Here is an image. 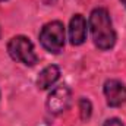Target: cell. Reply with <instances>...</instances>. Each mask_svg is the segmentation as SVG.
Here are the masks:
<instances>
[{
	"label": "cell",
	"mask_w": 126,
	"mask_h": 126,
	"mask_svg": "<svg viewBox=\"0 0 126 126\" xmlns=\"http://www.w3.org/2000/svg\"><path fill=\"white\" fill-rule=\"evenodd\" d=\"M104 126H125L119 119H109L106 123H104Z\"/></svg>",
	"instance_id": "9"
},
{
	"label": "cell",
	"mask_w": 126,
	"mask_h": 126,
	"mask_svg": "<svg viewBox=\"0 0 126 126\" xmlns=\"http://www.w3.org/2000/svg\"><path fill=\"white\" fill-rule=\"evenodd\" d=\"M120 1H122V3H123V4L126 6V0H120Z\"/></svg>",
	"instance_id": "11"
},
{
	"label": "cell",
	"mask_w": 126,
	"mask_h": 126,
	"mask_svg": "<svg viewBox=\"0 0 126 126\" xmlns=\"http://www.w3.org/2000/svg\"><path fill=\"white\" fill-rule=\"evenodd\" d=\"M59 76H60V69L56 64H50V66L44 67L40 72L38 78H37V87H38V90H47V88H50L59 79Z\"/></svg>",
	"instance_id": "7"
},
{
	"label": "cell",
	"mask_w": 126,
	"mask_h": 126,
	"mask_svg": "<svg viewBox=\"0 0 126 126\" xmlns=\"http://www.w3.org/2000/svg\"><path fill=\"white\" fill-rule=\"evenodd\" d=\"M41 1H43L44 4H47V6H51V4H54L57 0H41Z\"/></svg>",
	"instance_id": "10"
},
{
	"label": "cell",
	"mask_w": 126,
	"mask_h": 126,
	"mask_svg": "<svg viewBox=\"0 0 126 126\" xmlns=\"http://www.w3.org/2000/svg\"><path fill=\"white\" fill-rule=\"evenodd\" d=\"M90 30L93 41L100 50H110L116 43V32L109 12L104 7H97L90 15Z\"/></svg>",
	"instance_id": "1"
},
{
	"label": "cell",
	"mask_w": 126,
	"mask_h": 126,
	"mask_svg": "<svg viewBox=\"0 0 126 126\" xmlns=\"http://www.w3.org/2000/svg\"><path fill=\"white\" fill-rule=\"evenodd\" d=\"M0 1H1V0H0Z\"/></svg>",
	"instance_id": "12"
},
{
	"label": "cell",
	"mask_w": 126,
	"mask_h": 126,
	"mask_svg": "<svg viewBox=\"0 0 126 126\" xmlns=\"http://www.w3.org/2000/svg\"><path fill=\"white\" fill-rule=\"evenodd\" d=\"M72 103V91L67 85H60L51 91L47 98V109L53 114H60L70 107Z\"/></svg>",
	"instance_id": "4"
},
{
	"label": "cell",
	"mask_w": 126,
	"mask_h": 126,
	"mask_svg": "<svg viewBox=\"0 0 126 126\" xmlns=\"http://www.w3.org/2000/svg\"><path fill=\"white\" fill-rule=\"evenodd\" d=\"M40 43L47 51L53 54L60 53L64 47V27L62 22L53 21L46 24L40 32Z\"/></svg>",
	"instance_id": "2"
},
{
	"label": "cell",
	"mask_w": 126,
	"mask_h": 126,
	"mask_svg": "<svg viewBox=\"0 0 126 126\" xmlns=\"http://www.w3.org/2000/svg\"><path fill=\"white\" fill-rule=\"evenodd\" d=\"M7 53L16 62H21L27 66H34L38 62V57L34 51V44L30 38L24 35H16L7 43Z\"/></svg>",
	"instance_id": "3"
},
{
	"label": "cell",
	"mask_w": 126,
	"mask_h": 126,
	"mask_svg": "<svg viewBox=\"0 0 126 126\" xmlns=\"http://www.w3.org/2000/svg\"><path fill=\"white\" fill-rule=\"evenodd\" d=\"M79 110H81V117H82V120L90 119V116H91V110H93V106H91L90 100H87V98H81V100H79Z\"/></svg>",
	"instance_id": "8"
},
{
	"label": "cell",
	"mask_w": 126,
	"mask_h": 126,
	"mask_svg": "<svg viewBox=\"0 0 126 126\" xmlns=\"http://www.w3.org/2000/svg\"><path fill=\"white\" fill-rule=\"evenodd\" d=\"M69 40L73 46H81L87 40V21L82 15H73L69 24Z\"/></svg>",
	"instance_id": "6"
},
{
	"label": "cell",
	"mask_w": 126,
	"mask_h": 126,
	"mask_svg": "<svg viewBox=\"0 0 126 126\" xmlns=\"http://www.w3.org/2000/svg\"><path fill=\"white\" fill-rule=\"evenodd\" d=\"M104 95L110 107H120L126 103V85L117 79H109L104 84Z\"/></svg>",
	"instance_id": "5"
}]
</instances>
